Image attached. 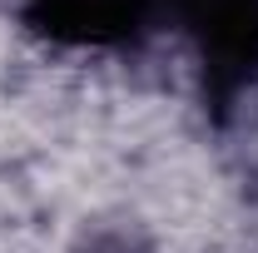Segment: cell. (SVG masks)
<instances>
[{
    "mask_svg": "<svg viewBox=\"0 0 258 253\" xmlns=\"http://www.w3.org/2000/svg\"><path fill=\"white\" fill-rule=\"evenodd\" d=\"M164 20L194 55L204 114L228 124L258 90V0H164Z\"/></svg>",
    "mask_w": 258,
    "mask_h": 253,
    "instance_id": "1",
    "label": "cell"
},
{
    "mask_svg": "<svg viewBox=\"0 0 258 253\" xmlns=\"http://www.w3.org/2000/svg\"><path fill=\"white\" fill-rule=\"evenodd\" d=\"M20 25L64 50H139L164 20V0H20Z\"/></svg>",
    "mask_w": 258,
    "mask_h": 253,
    "instance_id": "2",
    "label": "cell"
}]
</instances>
